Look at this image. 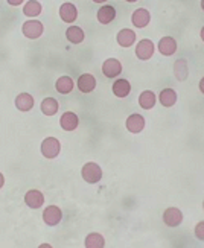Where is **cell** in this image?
<instances>
[{
    "label": "cell",
    "instance_id": "1",
    "mask_svg": "<svg viewBox=\"0 0 204 248\" xmlns=\"http://www.w3.org/2000/svg\"><path fill=\"white\" fill-rule=\"evenodd\" d=\"M81 177L85 183H89V185H96V183H99L102 178V169L98 163L89 161V163H85L82 166Z\"/></svg>",
    "mask_w": 204,
    "mask_h": 248
},
{
    "label": "cell",
    "instance_id": "2",
    "mask_svg": "<svg viewBox=\"0 0 204 248\" xmlns=\"http://www.w3.org/2000/svg\"><path fill=\"white\" fill-rule=\"evenodd\" d=\"M61 153V143L60 140L55 137H46L41 142V154L49 160L57 158Z\"/></svg>",
    "mask_w": 204,
    "mask_h": 248
},
{
    "label": "cell",
    "instance_id": "3",
    "mask_svg": "<svg viewBox=\"0 0 204 248\" xmlns=\"http://www.w3.org/2000/svg\"><path fill=\"white\" fill-rule=\"evenodd\" d=\"M21 32H23V35L29 40H37L43 35V32H45V26H43L41 21L38 20H28L25 21L23 25H21Z\"/></svg>",
    "mask_w": 204,
    "mask_h": 248
},
{
    "label": "cell",
    "instance_id": "4",
    "mask_svg": "<svg viewBox=\"0 0 204 248\" xmlns=\"http://www.w3.org/2000/svg\"><path fill=\"white\" fill-rule=\"evenodd\" d=\"M154 52H156V46L151 40H142V41H139L136 46V57L142 61L153 58Z\"/></svg>",
    "mask_w": 204,
    "mask_h": 248
},
{
    "label": "cell",
    "instance_id": "5",
    "mask_svg": "<svg viewBox=\"0 0 204 248\" xmlns=\"http://www.w3.org/2000/svg\"><path fill=\"white\" fill-rule=\"evenodd\" d=\"M63 219V212L58 206H47L43 212V221L50 227H55Z\"/></svg>",
    "mask_w": 204,
    "mask_h": 248
},
{
    "label": "cell",
    "instance_id": "6",
    "mask_svg": "<svg viewBox=\"0 0 204 248\" xmlns=\"http://www.w3.org/2000/svg\"><path fill=\"white\" fill-rule=\"evenodd\" d=\"M102 73L107 78H116L117 75L122 73V62L116 58H109L105 60L102 64Z\"/></svg>",
    "mask_w": 204,
    "mask_h": 248
},
{
    "label": "cell",
    "instance_id": "7",
    "mask_svg": "<svg viewBox=\"0 0 204 248\" xmlns=\"http://www.w3.org/2000/svg\"><path fill=\"white\" fill-rule=\"evenodd\" d=\"M163 222L168 227H178L183 222V213L177 207H169L163 213Z\"/></svg>",
    "mask_w": 204,
    "mask_h": 248
},
{
    "label": "cell",
    "instance_id": "8",
    "mask_svg": "<svg viewBox=\"0 0 204 248\" xmlns=\"http://www.w3.org/2000/svg\"><path fill=\"white\" fill-rule=\"evenodd\" d=\"M125 126H126L128 131L133 133V134L142 133L143 128H145V117L142 114H137V113L128 116V119L125 122Z\"/></svg>",
    "mask_w": 204,
    "mask_h": 248
},
{
    "label": "cell",
    "instance_id": "9",
    "mask_svg": "<svg viewBox=\"0 0 204 248\" xmlns=\"http://www.w3.org/2000/svg\"><path fill=\"white\" fill-rule=\"evenodd\" d=\"M25 202L29 209H40L43 207V204H45V195L37 189H31L26 192Z\"/></svg>",
    "mask_w": 204,
    "mask_h": 248
},
{
    "label": "cell",
    "instance_id": "10",
    "mask_svg": "<svg viewBox=\"0 0 204 248\" xmlns=\"http://www.w3.org/2000/svg\"><path fill=\"white\" fill-rule=\"evenodd\" d=\"M60 17H61V20L64 21V23H69V25L73 23V21L78 18L77 6H75L73 3H70V2L63 3L60 6Z\"/></svg>",
    "mask_w": 204,
    "mask_h": 248
},
{
    "label": "cell",
    "instance_id": "11",
    "mask_svg": "<svg viewBox=\"0 0 204 248\" xmlns=\"http://www.w3.org/2000/svg\"><path fill=\"white\" fill-rule=\"evenodd\" d=\"M131 21L136 28H145L149 25V21H151V14H149V11L145 9V8H139L136 9L133 16H131Z\"/></svg>",
    "mask_w": 204,
    "mask_h": 248
},
{
    "label": "cell",
    "instance_id": "12",
    "mask_svg": "<svg viewBox=\"0 0 204 248\" xmlns=\"http://www.w3.org/2000/svg\"><path fill=\"white\" fill-rule=\"evenodd\" d=\"M158 52L165 57H171L177 52V41L173 37H163L158 41Z\"/></svg>",
    "mask_w": 204,
    "mask_h": 248
},
{
    "label": "cell",
    "instance_id": "13",
    "mask_svg": "<svg viewBox=\"0 0 204 248\" xmlns=\"http://www.w3.org/2000/svg\"><path fill=\"white\" fill-rule=\"evenodd\" d=\"M60 125H61V128L64 129V131H73V129L78 128L79 119L73 111H66V113H63V116H61Z\"/></svg>",
    "mask_w": 204,
    "mask_h": 248
},
{
    "label": "cell",
    "instance_id": "14",
    "mask_svg": "<svg viewBox=\"0 0 204 248\" xmlns=\"http://www.w3.org/2000/svg\"><path fill=\"white\" fill-rule=\"evenodd\" d=\"M34 104H35V101L29 93H20V94H17V98H16V107H17L18 111L28 113V111H31L32 108H34Z\"/></svg>",
    "mask_w": 204,
    "mask_h": 248
},
{
    "label": "cell",
    "instance_id": "15",
    "mask_svg": "<svg viewBox=\"0 0 204 248\" xmlns=\"http://www.w3.org/2000/svg\"><path fill=\"white\" fill-rule=\"evenodd\" d=\"M77 87L82 93H92L94 90V87H96V79L90 73H82L81 77L78 78Z\"/></svg>",
    "mask_w": 204,
    "mask_h": 248
},
{
    "label": "cell",
    "instance_id": "16",
    "mask_svg": "<svg viewBox=\"0 0 204 248\" xmlns=\"http://www.w3.org/2000/svg\"><path fill=\"white\" fill-rule=\"evenodd\" d=\"M136 34H134V31L131 29H122L117 32V35H116V40H117V45H119L121 47H131L134 45V41H136Z\"/></svg>",
    "mask_w": 204,
    "mask_h": 248
},
{
    "label": "cell",
    "instance_id": "17",
    "mask_svg": "<svg viewBox=\"0 0 204 248\" xmlns=\"http://www.w3.org/2000/svg\"><path fill=\"white\" fill-rule=\"evenodd\" d=\"M130 93H131V84H130V81L124 79V78L114 81V84H113V94L116 96V98L124 99Z\"/></svg>",
    "mask_w": 204,
    "mask_h": 248
},
{
    "label": "cell",
    "instance_id": "18",
    "mask_svg": "<svg viewBox=\"0 0 204 248\" xmlns=\"http://www.w3.org/2000/svg\"><path fill=\"white\" fill-rule=\"evenodd\" d=\"M96 17H98V21L101 25H109L116 18V9L111 5H104L102 8H99Z\"/></svg>",
    "mask_w": 204,
    "mask_h": 248
},
{
    "label": "cell",
    "instance_id": "19",
    "mask_svg": "<svg viewBox=\"0 0 204 248\" xmlns=\"http://www.w3.org/2000/svg\"><path fill=\"white\" fill-rule=\"evenodd\" d=\"M156 102H157V96L151 90H145V92L141 93V96H139V105H141L143 110L154 108Z\"/></svg>",
    "mask_w": 204,
    "mask_h": 248
},
{
    "label": "cell",
    "instance_id": "20",
    "mask_svg": "<svg viewBox=\"0 0 204 248\" xmlns=\"http://www.w3.org/2000/svg\"><path fill=\"white\" fill-rule=\"evenodd\" d=\"M60 108V104L55 98H46L41 101V105H40V110L43 111V114L45 116H53L57 114Z\"/></svg>",
    "mask_w": 204,
    "mask_h": 248
},
{
    "label": "cell",
    "instance_id": "21",
    "mask_svg": "<svg viewBox=\"0 0 204 248\" xmlns=\"http://www.w3.org/2000/svg\"><path fill=\"white\" fill-rule=\"evenodd\" d=\"M73 87H75L73 79L70 77H66V75H64V77H61V78H58L57 82H55V89L61 94H69L73 90Z\"/></svg>",
    "mask_w": 204,
    "mask_h": 248
},
{
    "label": "cell",
    "instance_id": "22",
    "mask_svg": "<svg viewBox=\"0 0 204 248\" xmlns=\"http://www.w3.org/2000/svg\"><path fill=\"white\" fill-rule=\"evenodd\" d=\"M158 102L163 107H173L177 102V93L173 89H163L158 94Z\"/></svg>",
    "mask_w": 204,
    "mask_h": 248
},
{
    "label": "cell",
    "instance_id": "23",
    "mask_svg": "<svg viewBox=\"0 0 204 248\" xmlns=\"http://www.w3.org/2000/svg\"><path fill=\"white\" fill-rule=\"evenodd\" d=\"M66 38L70 43H73V45H79V43L84 41L85 34H84V31L79 26H69L67 31H66Z\"/></svg>",
    "mask_w": 204,
    "mask_h": 248
},
{
    "label": "cell",
    "instance_id": "24",
    "mask_svg": "<svg viewBox=\"0 0 204 248\" xmlns=\"http://www.w3.org/2000/svg\"><path fill=\"white\" fill-rule=\"evenodd\" d=\"M43 11V6L38 0H29V2L25 3L23 6V14L29 18H34V17H38Z\"/></svg>",
    "mask_w": 204,
    "mask_h": 248
},
{
    "label": "cell",
    "instance_id": "25",
    "mask_svg": "<svg viewBox=\"0 0 204 248\" xmlns=\"http://www.w3.org/2000/svg\"><path fill=\"white\" fill-rule=\"evenodd\" d=\"M174 73H175V78L178 81H186L189 77V69H188V61L186 60H177L174 64Z\"/></svg>",
    "mask_w": 204,
    "mask_h": 248
},
{
    "label": "cell",
    "instance_id": "26",
    "mask_svg": "<svg viewBox=\"0 0 204 248\" xmlns=\"http://www.w3.org/2000/svg\"><path fill=\"white\" fill-rule=\"evenodd\" d=\"M85 248H104L105 247V239L101 233H90L84 241Z\"/></svg>",
    "mask_w": 204,
    "mask_h": 248
},
{
    "label": "cell",
    "instance_id": "27",
    "mask_svg": "<svg viewBox=\"0 0 204 248\" xmlns=\"http://www.w3.org/2000/svg\"><path fill=\"white\" fill-rule=\"evenodd\" d=\"M195 236L200 241H204V221H201L195 225Z\"/></svg>",
    "mask_w": 204,
    "mask_h": 248
},
{
    "label": "cell",
    "instance_id": "28",
    "mask_svg": "<svg viewBox=\"0 0 204 248\" xmlns=\"http://www.w3.org/2000/svg\"><path fill=\"white\" fill-rule=\"evenodd\" d=\"M6 2L11 5V6H18V5H21L25 2V0H6Z\"/></svg>",
    "mask_w": 204,
    "mask_h": 248
},
{
    "label": "cell",
    "instance_id": "29",
    "mask_svg": "<svg viewBox=\"0 0 204 248\" xmlns=\"http://www.w3.org/2000/svg\"><path fill=\"white\" fill-rule=\"evenodd\" d=\"M3 185H5V177H3L2 172H0V189L3 187Z\"/></svg>",
    "mask_w": 204,
    "mask_h": 248
},
{
    "label": "cell",
    "instance_id": "30",
    "mask_svg": "<svg viewBox=\"0 0 204 248\" xmlns=\"http://www.w3.org/2000/svg\"><path fill=\"white\" fill-rule=\"evenodd\" d=\"M198 87H200L201 93L204 94V78H201V81H200V85H198Z\"/></svg>",
    "mask_w": 204,
    "mask_h": 248
},
{
    "label": "cell",
    "instance_id": "31",
    "mask_svg": "<svg viewBox=\"0 0 204 248\" xmlns=\"http://www.w3.org/2000/svg\"><path fill=\"white\" fill-rule=\"evenodd\" d=\"M40 247H41V248H50L52 245H50V244H41Z\"/></svg>",
    "mask_w": 204,
    "mask_h": 248
},
{
    "label": "cell",
    "instance_id": "32",
    "mask_svg": "<svg viewBox=\"0 0 204 248\" xmlns=\"http://www.w3.org/2000/svg\"><path fill=\"white\" fill-rule=\"evenodd\" d=\"M94 3H104V2H107V0H93Z\"/></svg>",
    "mask_w": 204,
    "mask_h": 248
},
{
    "label": "cell",
    "instance_id": "33",
    "mask_svg": "<svg viewBox=\"0 0 204 248\" xmlns=\"http://www.w3.org/2000/svg\"><path fill=\"white\" fill-rule=\"evenodd\" d=\"M200 35H201V40L204 41V28L201 29V34H200Z\"/></svg>",
    "mask_w": 204,
    "mask_h": 248
},
{
    "label": "cell",
    "instance_id": "34",
    "mask_svg": "<svg viewBox=\"0 0 204 248\" xmlns=\"http://www.w3.org/2000/svg\"><path fill=\"white\" fill-rule=\"evenodd\" d=\"M128 3H134V2H137V0H126Z\"/></svg>",
    "mask_w": 204,
    "mask_h": 248
},
{
    "label": "cell",
    "instance_id": "35",
    "mask_svg": "<svg viewBox=\"0 0 204 248\" xmlns=\"http://www.w3.org/2000/svg\"><path fill=\"white\" fill-rule=\"evenodd\" d=\"M201 9L204 11V0H201Z\"/></svg>",
    "mask_w": 204,
    "mask_h": 248
},
{
    "label": "cell",
    "instance_id": "36",
    "mask_svg": "<svg viewBox=\"0 0 204 248\" xmlns=\"http://www.w3.org/2000/svg\"><path fill=\"white\" fill-rule=\"evenodd\" d=\"M203 209H204V201H203Z\"/></svg>",
    "mask_w": 204,
    "mask_h": 248
}]
</instances>
